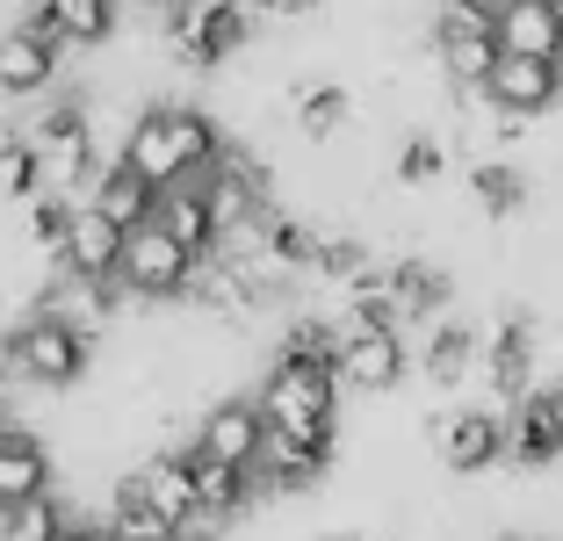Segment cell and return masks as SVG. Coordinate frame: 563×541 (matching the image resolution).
Masks as SVG:
<instances>
[{
	"instance_id": "obj_1",
	"label": "cell",
	"mask_w": 563,
	"mask_h": 541,
	"mask_svg": "<svg viewBox=\"0 0 563 541\" xmlns=\"http://www.w3.org/2000/svg\"><path fill=\"white\" fill-rule=\"evenodd\" d=\"M152 188H188V180H210L217 159H224V137L202 109H174V101H152L137 115L131 131H123V152Z\"/></svg>"
},
{
	"instance_id": "obj_2",
	"label": "cell",
	"mask_w": 563,
	"mask_h": 541,
	"mask_svg": "<svg viewBox=\"0 0 563 541\" xmlns=\"http://www.w3.org/2000/svg\"><path fill=\"white\" fill-rule=\"evenodd\" d=\"M87 361H95V340L51 311L22 318V332H8V346H0V368L36 383V390H73L87 376Z\"/></svg>"
},
{
	"instance_id": "obj_3",
	"label": "cell",
	"mask_w": 563,
	"mask_h": 541,
	"mask_svg": "<svg viewBox=\"0 0 563 541\" xmlns=\"http://www.w3.org/2000/svg\"><path fill=\"white\" fill-rule=\"evenodd\" d=\"M433 51H441L448 80L463 87V95H484L498 58H506V44H498V0H448L441 22H433Z\"/></svg>"
},
{
	"instance_id": "obj_4",
	"label": "cell",
	"mask_w": 563,
	"mask_h": 541,
	"mask_svg": "<svg viewBox=\"0 0 563 541\" xmlns=\"http://www.w3.org/2000/svg\"><path fill=\"white\" fill-rule=\"evenodd\" d=\"M253 405L267 411V427H275V433H332V419H340V368L275 361Z\"/></svg>"
},
{
	"instance_id": "obj_5",
	"label": "cell",
	"mask_w": 563,
	"mask_h": 541,
	"mask_svg": "<svg viewBox=\"0 0 563 541\" xmlns=\"http://www.w3.org/2000/svg\"><path fill=\"white\" fill-rule=\"evenodd\" d=\"M246 30H253L246 0H188V8L166 15V51H174L188 73H210L246 44Z\"/></svg>"
},
{
	"instance_id": "obj_6",
	"label": "cell",
	"mask_w": 563,
	"mask_h": 541,
	"mask_svg": "<svg viewBox=\"0 0 563 541\" xmlns=\"http://www.w3.org/2000/svg\"><path fill=\"white\" fill-rule=\"evenodd\" d=\"M188 275H196V253L174 239L166 224H137L131 246H123V296H145V303H174L188 296Z\"/></svg>"
},
{
	"instance_id": "obj_7",
	"label": "cell",
	"mask_w": 563,
	"mask_h": 541,
	"mask_svg": "<svg viewBox=\"0 0 563 541\" xmlns=\"http://www.w3.org/2000/svg\"><path fill=\"white\" fill-rule=\"evenodd\" d=\"M22 137H30L36 159H44L51 196H73V180H87V166H95V123H87L80 101H51Z\"/></svg>"
},
{
	"instance_id": "obj_8",
	"label": "cell",
	"mask_w": 563,
	"mask_h": 541,
	"mask_svg": "<svg viewBox=\"0 0 563 541\" xmlns=\"http://www.w3.org/2000/svg\"><path fill=\"white\" fill-rule=\"evenodd\" d=\"M196 448L202 462H224V470H261V448H267V411L246 405V397H224V405L202 411L196 427Z\"/></svg>"
},
{
	"instance_id": "obj_9",
	"label": "cell",
	"mask_w": 563,
	"mask_h": 541,
	"mask_svg": "<svg viewBox=\"0 0 563 541\" xmlns=\"http://www.w3.org/2000/svg\"><path fill=\"white\" fill-rule=\"evenodd\" d=\"M325 462H332V433H275V427H267V448H261L253 484L297 498V492H311L318 476H325Z\"/></svg>"
},
{
	"instance_id": "obj_10",
	"label": "cell",
	"mask_w": 563,
	"mask_h": 541,
	"mask_svg": "<svg viewBox=\"0 0 563 541\" xmlns=\"http://www.w3.org/2000/svg\"><path fill=\"white\" fill-rule=\"evenodd\" d=\"M123 246H131V231L109 224V217L95 210V202H80V217H73V239L66 253H58V275H80V281H117L123 275Z\"/></svg>"
},
{
	"instance_id": "obj_11",
	"label": "cell",
	"mask_w": 563,
	"mask_h": 541,
	"mask_svg": "<svg viewBox=\"0 0 563 541\" xmlns=\"http://www.w3.org/2000/svg\"><path fill=\"white\" fill-rule=\"evenodd\" d=\"M433 448L455 476H477L506 455V419L498 411H448V419H433Z\"/></svg>"
},
{
	"instance_id": "obj_12",
	"label": "cell",
	"mask_w": 563,
	"mask_h": 541,
	"mask_svg": "<svg viewBox=\"0 0 563 541\" xmlns=\"http://www.w3.org/2000/svg\"><path fill=\"white\" fill-rule=\"evenodd\" d=\"M22 30H36L44 44H58V51L109 44V30H117V0H30Z\"/></svg>"
},
{
	"instance_id": "obj_13",
	"label": "cell",
	"mask_w": 563,
	"mask_h": 541,
	"mask_svg": "<svg viewBox=\"0 0 563 541\" xmlns=\"http://www.w3.org/2000/svg\"><path fill=\"white\" fill-rule=\"evenodd\" d=\"M506 455H514L520 470L563 462V405H556V390H528L514 405V419H506Z\"/></svg>"
},
{
	"instance_id": "obj_14",
	"label": "cell",
	"mask_w": 563,
	"mask_h": 541,
	"mask_svg": "<svg viewBox=\"0 0 563 541\" xmlns=\"http://www.w3.org/2000/svg\"><path fill=\"white\" fill-rule=\"evenodd\" d=\"M498 44L514 58L563 66V0H498Z\"/></svg>"
},
{
	"instance_id": "obj_15",
	"label": "cell",
	"mask_w": 563,
	"mask_h": 541,
	"mask_svg": "<svg viewBox=\"0 0 563 541\" xmlns=\"http://www.w3.org/2000/svg\"><path fill=\"white\" fill-rule=\"evenodd\" d=\"M563 95V66H549V58H498L492 87H484V101H492L498 115H542L549 101Z\"/></svg>"
},
{
	"instance_id": "obj_16",
	"label": "cell",
	"mask_w": 563,
	"mask_h": 541,
	"mask_svg": "<svg viewBox=\"0 0 563 541\" xmlns=\"http://www.w3.org/2000/svg\"><path fill=\"white\" fill-rule=\"evenodd\" d=\"M131 476H137V492L181 527V534H196V455H188V448H159V455L137 462Z\"/></svg>"
},
{
	"instance_id": "obj_17",
	"label": "cell",
	"mask_w": 563,
	"mask_h": 541,
	"mask_svg": "<svg viewBox=\"0 0 563 541\" xmlns=\"http://www.w3.org/2000/svg\"><path fill=\"white\" fill-rule=\"evenodd\" d=\"M340 383L347 390H398L405 383V340L398 332H340Z\"/></svg>"
},
{
	"instance_id": "obj_18",
	"label": "cell",
	"mask_w": 563,
	"mask_h": 541,
	"mask_svg": "<svg viewBox=\"0 0 563 541\" xmlns=\"http://www.w3.org/2000/svg\"><path fill=\"white\" fill-rule=\"evenodd\" d=\"M188 455H196V448H188ZM253 492H261L253 470H224V462H202L196 455V541L217 534V527H232L239 512L253 506Z\"/></svg>"
},
{
	"instance_id": "obj_19",
	"label": "cell",
	"mask_w": 563,
	"mask_h": 541,
	"mask_svg": "<svg viewBox=\"0 0 563 541\" xmlns=\"http://www.w3.org/2000/svg\"><path fill=\"white\" fill-rule=\"evenodd\" d=\"M51 492V455L30 427H0V512L30 506Z\"/></svg>"
},
{
	"instance_id": "obj_20",
	"label": "cell",
	"mask_w": 563,
	"mask_h": 541,
	"mask_svg": "<svg viewBox=\"0 0 563 541\" xmlns=\"http://www.w3.org/2000/svg\"><path fill=\"white\" fill-rule=\"evenodd\" d=\"M159 196H166V188H152V180L137 174L131 159H109V166L95 174V196H87V202H95L109 224L137 231V224H152V217H159Z\"/></svg>"
},
{
	"instance_id": "obj_21",
	"label": "cell",
	"mask_w": 563,
	"mask_h": 541,
	"mask_svg": "<svg viewBox=\"0 0 563 541\" xmlns=\"http://www.w3.org/2000/svg\"><path fill=\"white\" fill-rule=\"evenodd\" d=\"M58 58H66V51L58 44H44V36L36 30H0V95L15 101V95H44L51 80H58Z\"/></svg>"
},
{
	"instance_id": "obj_22",
	"label": "cell",
	"mask_w": 563,
	"mask_h": 541,
	"mask_svg": "<svg viewBox=\"0 0 563 541\" xmlns=\"http://www.w3.org/2000/svg\"><path fill=\"white\" fill-rule=\"evenodd\" d=\"M152 224H166L188 253H196V261H210L217 239H224V224H217L210 188H202V180H188V188H166V196H159V217H152Z\"/></svg>"
},
{
	"instance_id": "obj_23",
	"label": "cell",
	"mask_w": 563,
	"mask_h": 541,
	"mask_svg": "<svg viewBox=\"0 0 563 541\" xmlns=\"http://www.w3.org/2000/svg\"><path fill=\"white\" fill-rule=\"evenodd\" d=\"M101 534L109 541H181V527L137 492V476H123L117 492H109V527H101Z\"/></svg>"
},
{
	"instance_id": "obj_24",
	"label": "cell",
	"mask_w": 563,
	"mask_h": 541,
	"mask_svg": "<svg viewBox=\"0 0 563 541\" xmlns=\"http://www.w3.org/2000/svg\"><path fill=\"white\" fill-rule=\"evenodd\" d=\"M528 368H534V340H528V325H520V318H506V325H498V340L484 346V376H492V390L498 397H528Z\"/></svg>"
},
{
	"instance_id": "obj_25",
	"label": "cell",
	"mask_w": 563,
	"mask_h": 541,
	"mask_svg": "<svg viewBox=\"0 0 563 541\" xmlns=\"http://www.w3.org/2000/svg\"><path fill=\"white\" fill-rule=\"evenodd\" d=\"M390 296H398V318H433L448 303V275L427 261H398L390 267Z\"/></svg>"
},
{
	"instance_id": "obj_26",
	"label": "cell",
	"mask_w": 563,
	"mask_h": 541,
	"mask_svg": "<svg viewBox=\"0 0 563 541\" xmlns=\"http://www.w3.org/2000/svg\"><path fill=\"white\" fill-rule=\"evenodd\" d=\"M267 253H275V267H289V275H318V253H325V231H311L303 217H282L267 224Z\"/></svg>"
},
{
	"instance_id": "obj_27",
	"label": "cell",
	"mask_w": 563,
	"mask_h": 541,
	"mask_svg": "<svg viewBox=\"0 0 563 541\" xmlns=\"http://www.w3.org/2000/svg\"><path fill=\"white\" fill-rule=\"evenodd\" d=\"M419 361H427V383H441V390H448V383L470 376V361H477V332H470V325H433V340H427V354H419Z\"/></svg>"
},
{
	"instance_id": "obj_28",
	"label": "cell",
	"mask_w": 563,
	"mask_h": 541,
	"mask_svg": "<svg viewBox=\"0 0 563 541\" xmlns=\"http://www.w3.org/2000/svg\"><path fill=\"white\" fill-rule=\"evenodd\" d=\"M73 527V512H66V498H30V506H15V512H0V541H58Z\"/></svg>"
},
{
	"instance_id": "obj_29",
	"label": "cell",
	"mask_w": 563,
	"mask_h": 541,
	"mask_svg": "<svg viewBox=\"0 0 563 541\" xmlns=\"http://www.w3.org/2000/svg\"><path fill=\"white\" fill-rule=\"evenodd\" d=\"M470 196H477V202H484V210H492V217H514L520 202H528V180H520L514 166H498V159H484L477 174H470Z\"/></svg>"
},
{
	"instance_id": "obj_30",
	"label": "cell",
	"mask_w": 563,
	"mask_h": 541,
	"mask_svg": "<svg viewBox=\"0 0 563 541\" xmlns=\"http://www.w3.org/2000/svg\"><path fill=\"white\" fill-rule=\"evenodd\" d=\"M0 196H15V202H36V196H51L44 159H36V145H30V137L0 152Z\"/></svg>"
},
{
	"instance_id": "obj_31",
	"label": "cell",
	"mask_w": 563,
	"mask_h": 541,
	"mask_svg": "<svg viewBox=\"0 0 563 541\" xmlns=\"http://www.w3.org/2000/svg\"><path fill=\"white\" fill-rule=\"evenodd\" d=\"M340 123H347V87H303L297 95V131L303 137H332L340 131Z\"/></svg>"
},
{
	"instance_id": "obj_32",
	"label": "cell",
	"mask_w": 563,
	"mask_h": 541,
	"mask_svg": "<svg viewBox=\"0 0 563 541\" xmlns=\"http://www.w3.org/2000/svg\"><path fill=\"white\" fill-rule=\"evenodd\" d=\"M73 217H80V210H73V196H36V202H30V239L51 253V261L66 253V239H73Z\"/></svg>"
},
{
	"instance_id": "obj_33",
	"label": "cell",
	"mask_w": 563,
	"mask_h": 541,
	"mask_svg": "<svg viewBox=\"0 0 563 541\" xmlns=\"http://www.w3.org/2000/svg\"><path fill=\"white\" fill-rule=\"evenodd\" d=\"M368 267H376V261H368L362 239H325V253H318V275H325V281H347V289L368 275Z\"/></svg>"
},
{
	"instance_id": "obj_34",
	"label": "cell",
	"mask_w": 563,
	"mask_h": 541,
	"mask_svg": "<svg viewBox=\"0 0 563 541\" xmlns=\"http://www.w3.org/2000/svg\"><path fill=\"white\" fill-rule=\"evenodd\" d=\"M441 145H433V137H412V145H405L398 152V180H405V188H419V180H433V174H441Z\"/></svg>"
},
{
	"instance_id": "obj_35",
	"label": "cell",
	"mask_w": 563,
	"mask_h": 541,
	"mask_svg": "<svg viewBox=\"0 0 563 541\" xmlns=\"http://www.w3.org/2000/svg\"><path fill=\"white\" fill-rule=\"evenodd\" d=\"M58 541H109V534H101V527H80V520H73V527H66Z\"/></svg>"
},
{
	"instance_id": "obj_36",
	"label": "cell",
	"mask_w": 563,
	"mask_h": 541,
	"mask_svg": "<svg viewBox=\"0 0 563 541\" xmlns=\"http://www.w3.org/2000/svg\"><path fill=\"white\" fill-rule=\"evenodd\" d=\"M137 8H152V15H174V8H188V0H137Z\"/></svg>"
},
{
	"instance_id": "obj_37",
	"label": "cell",
	"mask_w": 563,
	"mask_h": 541,
	"mask_svg": "<svg viewBox=\"0 0 563 541\" xmlns=\"http://www.w3.org/2000/svg\"><path fill=\"white\" fill-rule=\"evenodd\" d=\"M8 145H22V137H15V131H8V123H0V152H8Z\"/></svg>"
},
{
	"instance_id": "obj_38",
	"label": "cell",
	"mask_w": 563,
	"mask_h": 541,
	"mask_svg": "<svg viewBox=\"0 0 563 541\" xmlns=\"http://www.w3.org/2000/svg\"><path fill=\"white\" fill-rule=\"evenodd\" d=\"M498 541H528V534H498Z\"/></svg>"
},
{
	"instance_id": "obj_39",
	"label": "cell",
	"mask_w": 563,
	"mask_h": 541,
	"mask_svg": "<svg viewBox=\"0 0 563 541\" xmlns=\"http://www.w3.org/2000/svg\"><path fill=\"white\" fill-rule=\"evenodd\" d=\"M325 541H354V534H325Z\"/></svg>"
},
{
	"instance_id": "obj_40",
	"label": "cell",
	"mask_w": 563,
	"mask_h": 541,
	"mask_svg": "<svg viewBox=\"0 0 563 541\" xmlns=\"http://www.w3.org/2000/svg\"><path fill=\"white\" fill-rule=\"evenodd\" d=\"M556 405H563V383H556Z\"/></svg>"
},
{
	"instance_id": "obj_41",
	"label": "cell",
	"mask_w": 563,
	"mask_h": 541,
	"mask_svg": "<svg viewBox=\"0 0 563 541\" xmlns=\"http://www.w3.org/2000/svg\"><path fill=\"white\" fill-rule=\"evenodd\" d=\"M181 541H196V534H181Z\"/></svg>"
}]
</instances>
